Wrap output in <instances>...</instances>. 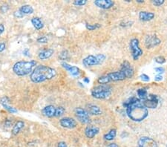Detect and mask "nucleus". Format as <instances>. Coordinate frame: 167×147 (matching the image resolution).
<instances>
[{
  "label": "nucleus",
  "mask_w": 167,
  "mask_h": 147,
  "mask_svg": "<svg viewBox=\"0 0 167 147\" xmlns=\"http://www.w3.org/2000/svg\"><path fill=\"white\" fill-rule=\"evenodd\" d=\"M66 112V109L64 107L59 106L56 108V113H55V117H60L64 115Z\"/></svg>",
  "instance_id": "27"
},
{
  "label": "nucleus",
  "mask_w": 167,
  "mask_h": 147,
  "mask_svg": "<svg viewBox=\"0 0 167 147\" xmlns=\"http://www.w3.org/2000/svg\"><path fill=\"white\" fill-rule=\"evenodd\" d=\"M83 81L85 82L86 83H89L90 80H89V78H88V77H84L83 78Z\"/></svg>",
  "instance_id": "45"
},
{
  "label": "nucleus",
  "mask_w": 167,
  "mask_h": 147,
  "mask_svg": "<svg viewBox=\"0 0 167 147\" xmlns=\"http://www.w3.org/2000/svg\"><path fill=\"white\" fill-rule=\"evenodd\" d=\"M106 56L103 54H99L97 55H88L82 60V65L86 68L93 67V66L101 65L105 61Z\"/></svg>",
  "instance_id": "6"
},
{
  "label": "nucleus",
  "mask_w": 167,
  "mask_h": 147,
  "mask_svg": "<svg viewBox=\"0 0 167 147\" xmlns=\"http://www.w3.org/2000/svg\"><path fill=\"white\" fill-rule=\"evenodd\" d=\"M74 115L78 121L82 124H88L91 122L89 114L88 113L87 110L84 109L83 108L76 107L74 110Z\"/></svg>",
  "instance_id": "8"
},
{
  "label": "nucleus",
  "mask_w": 167,
  "mask_h": 147,
  "mask_svg": "<svg viewBox=\"0 0 167 147\" xmlns=\"http://www.w3.org/2000/svg\"><path fill=\"white\" fill-rule=\"evenodd\" d=\"M155 71L157 72V73H158V74H164V72H165V69H164V68H163V67H157V68H155Z\"/></svg>",
  "instance_id": "37"
},
{
  "label": "nucleus",
  "mask_w": 167,
  "mask_h": 147,
  "mask_svg": "<svg viewBox=\"0 0 167 147\" xmlns=\"http://www.w3.org/2000/svg\"><path fill=\"white\" fill-rule=\"evenodd\" d=\"M55 113H56V107L53 105H46L42 109V115L49 118L55 117Z\"/></svg>",
  "instance_id": "17"
},
{
  "label": "nucleus",
  "mask_w": 167,
  "mask_h": 147,
  "mask_svg": "<svg viewBox=\"0 0 167 147\" xmlns=\"http://www.w3.org/2000/svg\"><path fill=\"white\" fill-rule=\"evenodd\" d=\"M123 106L125 108L127 116L135 122H141L149 115L148 109L137 97L129 98L123 103Z\"/></svg>",
  "instance_id": "1"
},
{
  "label": "nucleus",
  "mask_w": 167,
  "mask_h": 147,
  "mask_svg": "<svg viewBox=\"0 0 167 147\" xmlns=\"http://www.w3.org/2000/svg\"><path fill=\"white\" fill-rule=\"evenodd\" d=\"M57 147H68V145L64 141H60V142L58 143Z\"/></svg>",
  "instance_id": "40"
},
{
  "label": "nucleus",
  "mask_w": 167,
  "mask_h": 147,
  "mask_svg": "<svg viewBox=\"0 0 167 147\" xmlns=\"http://www.w3.org/2000/svg\"><path fill=\"white\" fill-rule=\"evenodd\" d=\"M100 132V128L94 126H88L85 129V135L86 138L91 139L94 138Z\"/></svg>",
  "instance_id": "15"
},
{
  "label": "nucleus",
  "mask_w": 167,
  "mask_h": 147,
  "mask_svg": "<svg viewBox=\"0 0 167 147\" xmlns=\"http://www.w3.org/2000/svg\"><path fill=\"white\" fill-rule=\"evenodd\" d=\"M87 3V0H75L74 2V5L76 6H83Z\"/></svg>",
  "instance_id": "31"
},
{
  "label": "nucleus",
  "mask_w": 167,
  "mask_h": 147,
  "mask_svg": "<svg viewBox=\"0 0 167 147\" xmlns=\"http://www.w3.org/2000/svg\"><path fill=\"white\" fill-rule=\"evenodd\" d=\"M8 103H9V99L7 97H3L0 98V104L2 105L7 111H8L11 114L17 113L18 111H17L15 108H13L11 107V105H9Z\"/></svg>",
  "instance_id": "19"
},
{
  "label": "nucleus",
  "mask_w": 167,
  "mask_h": 147,
  "mask_svg": "<svg viewBox=\"0 0 167 147\" xmlns=\"http://www.w3.org/2000/svg\"><path fill=\"white\" fill-rule=\"evenodd\" d=\"M25 127V123L22 120L17 121V123L13 125L12 130H11V133L13 135H17L19 132H21V130Z\"/></svg>",
  "instance_id": "22"
},
{
  "label": "nucleus",
  "mask_w": 167,
  "mask_h": 147,
  "mask_svg": "<svg viewBox=\"0 0 167 147\" xmlns=\"http://www.w3.org/2000/svg\"><path fill=\"white\" fill-rule=\"evenodd\" d=\"M60 125L63 128L72 129L76 128L77 126V122L72 117H66L60 120Z\"/></svg>",
  "instance_id": "12"
},
{
  "label": "nucleus",
  "mask_w": 167,
  "mask_h": 147,
  "mask_svg": "<svg viewBox=\"0 0 167 147\" xmlns=\"http://www.w3.org/2000/svg\"><path fill=\"white\" fill-rule=\"evenodd\" d=\"M54 54V50L52 48H46L43 49V50L40 51L38 54V57L41 60H48L52 56L53 54Z\"/></svg>",
  "instance_id": "18"
},
{
  "label": "nucleus",
  "mask_w": 167,
  "mask_h": 147,
  "mask_svg": "<svg viewBox=\"0 0 167 147\" xmlns=\"http://www.w3.org/2000/svg\"><path fill=\"white\" fill-rule=\"evenodd\" d=\"M126 79L127 77L124 72L122 71L121 70H119L117 71L111 72V73H109L99 77L97 80V83L100 85H107L108 83H111V82L123 81V80Z\"/></svg>",
  "instance_id": "4"
},
{
  "label": "nucleus",
  "mask_w": 167,
  "mask_h": 147,
  "mask_svg": "<svg viewBox=\"0 0 167 147\" xmlns=\"http://www.w3.org/2000/svg\"><path fill=\"white\" fill-rule=\"evenodd\" d=\"M163 80H164V77H163V76L160 75V74H157V75L155 77V81L160 82V81H162Z\"/></svg>",
  "instance_id": "39"
},
{
  "label": "nucleus",
  "mask_w": 167,
  "mask_h": 147,
  "mask_svg": "<svg viewBox=\"0 0 167 147\" xmlns=\"http://www.w3.org/2000/svg\"><path fill=\"white\" fill-rule=\"evenodd\" d=\"M143 104L146 109H156L159 104V98L156 95L149 94L144 100H143Z\"/></svg>",
  "instance_id": "9"
},
{
  "label": "nucleus",
  "mask_w": 167,
  "mask_h": 147,
  "mask_svg": "<svg viewBox=\"0 0 167 147\" xmlns=\"http://www.w3.org/2000/svg\"><path fill=\"white\" fill-rule=\"evenodd\" d=\"M6 48V44L3 42H0V52H2Z\"/></svg>",
  "instance_id": "38"
},
{
  "label": "nucleus",
  "mask_w": 167,
  "mask_h": 147,
  "mask_svg": "<svg viewBox=\"0 0 167 147\" xmlns=\"http://www.w3.org/2000/svg\"><path fill=\"white\" fill-rule=\"evenodd\" d=\"M166 147H167V146H166Z\"/></svg>",
  "instance_id": "47"
},
{
  "label": "nucleus",
  "mask_w": 167,
  "mask_h": 147,
  "mask_svg": "<svg viewBox=\"0 0 167 147\" xmlns=\"http://www.w3.org/2000/svg\"><path fill=\"white\" fill-rule=\"evenodd\" d=\"M137 96H138V99L141 101L144 100L147 97V96H148L147 90L146 89H144V88H141V89H137Z\"/></svg>",
  "instance_id": "26"
},
{
  "label": "nucleus",
  "mask_w": 167,
  "mask_h": 147,
  "mask_svg": "<svg viewBox=\"0 0 167 147\" xmlns=\"http://www.w3.org/2000/svg\"><path fill=\"white\" fill-rule=\"evenodd\" d=\"M137 147H158V146L154 139L147 136H143L137 141Z\"/></svg>",
  "instance_id": "10"
},
{
  "label": "nucleus",
  "mask_w": 167,
  "mask_h": 147,
  "mask_svg": "<svg viewBox=\"0 0 167 147\" xmlns=\"http://www.w3.org/2000/svg\"><path fill=\"white\" fill-rule=\"evenodd\" d=\"M13 16L16 17V18H18V19H20V18H22L23 17H24V15L20 11H19V10H17V11H14V13H13Z\"/></svg>",
  "instance_id": "35"
},
{
  "label": "nucleus",
  "mask_w": 167,
  "mask_h": 147,
  "mask_svg": "<svg viewBox=\"0 0 167 147\" xmlns=\"http://www.w3.org/2000/svg\"><path fill=\"white\" fill-rule=\"evenodd\" d=\"M62 66L65 69L68 71L72 76H74V77H78L80 75V70L76 66H71V65L68 64L67 62H62Z\"/></svg>",
  "instance_id": "16"
},
{
  "label": "nucleus",
  "mask_w": 167,
  "mask_h": 147,
  "mask_svg": "<svg viewBox=\"0 0 167 147\" xmlns=\"http://www.w3.org/2000/svg\"><path fill=\"white\" fill-rule=\"evenodd\" d=\"M137 2H138V3H143L144 2V1H143V0H137Z\"/></svg>",
  "instance_id": "46"
},
{
  "label": "nucleus",
  "mask_w": 167,
  "mask_h": 147,
  "mask_svg": "<svg viewBox=\"0 0 167 147\" xmlns=\"http://www.w3.org/2000/svg\"><path fill=\"white\" fill-rule=\"evenodd\" d=\"M56 71L50 66L40 65L33 69L30 74V79L33 83H40L50 80L56 77Z\"/></svg>",
  "instance_id": "2"
},
{
  "label": "nucleus",
  "mask_w": 167,
  "mask_h": 147,
  "mask_svg": "<svg viewBox=\"0 0 167 147\" xmlns=\"http://www.w3.org/2000/svg\"><path fill=\"white\" fill-rule=\"evenodd\" d=\"M108 147H119V146L115 143H111V144L108 145Z\"/></svg>",
  "instance_id": "44"
},
{
  "label": "nucleus",
  "mask_w": 167,
  "mask_h": 147,
  "mask_svg": "<svg viewBox=\"0 0 167 147\" xmlns=\"http://www.w3.org/2000/svg\"><path fill=\"white\" fill-rule=\"evenodd\" d=\"M155 62L158 64H164L166 62V59H165L164 56H156V57L155 58Z\"/></svg>",
  "instance_id": "30"
},
{
  "label": "nucleus",
  "mask_w": 167,
  "mask_h": 147,
  "mask_svg": "<svg viewBox=\"0 0 167 147\" xmlns=\"http://www.w3.org/2000/svg\"><path fill=\"white\" fill-rule=\"evenodd\" d=\"M59 58L61 60H66L69 58V53L67 50H63L59 54Z\"/></svg>",
  "instance_id": "28"
},
{
  "label": "nucleus",
  "mask_w": 167,
  "mask_h": 147,
  "mask_svg": "<svg viewBox=\"0 0 167 147\" xmlns=\"http://www.w3.org/2000/svg\"><path fill=\"white\" fill-rule=\"evenodd\" d=\"M94 4L99 8L107 10L111 8L115 5V2L112 0H95Z\"/></svg>",
  "instance_id": "14"
},
{
  "label": "nucleus",
  "mask_w": 167,
  "mask_h": 147,
  "mask_svg": "<svg viewBox=\"0 0 167 147\" xmlns=\"http://www.w3.org/2000/svg\"><path fill=\"white\" fill-rule=\"evenodd\" d=\"M122 71H123L126 76L127 79H130V78H132L134 74H135V71H134V68L130 64V62H128L127 60H125L123 63L121 64L120 66V69Z\"/></svg>",
  "instance_id": "13"
},
{
  "label": "nucleus",
  "mask_w": 167,
  "mask_h": 147,
  "mask_svg": "<svg viewBox=\"0 0 167 147\" xmlns=\"http://www.w3.org/2000/svg\"><path fill=\"white\" fill-rule=\"evenodd\" d=\"M155 15L153 12H150V11H140L139 13V19H140L141 21L143 22H148L152 20L153 19L155 18Z\"/></svg>",
  "instance_id": "21"
},
{
  "label": "nucleus",
  "mask_w": 167,
  "mask_h": 147,
  "mask_svg": "<svg viewBox=\"0 0 167 147\" xmlns=\"http://www.w3.org/2000/svg\"><path fill=\"white\" fill-rule=\"evenodd\" d=\"M9 9H10L9 5L5 4V5H2L1 7H0V12L2 13H5L9 11Z\"/></svg>",
  "instance_id": "32"
},
{
  "label": "nucleus",
  "mask_w": 167,
  "mask_h": 147,
  "mask_svg": "<svg viewBox=\"0 0 167 147\" xmlns=\"http://www.w3.org/2000/svg\"><path fill=\"white\" fill-rule=\"evenodd\" d=\"M116 135H117V130L115 129H111V130L109 131V132L104 135L103 138L106 140L111 141L116 138Z\"/></svg>",
  "instance_id": "25"
},
{
  "label": "nucleus",
  "mask_w": 167,
  "mask_h": 147,
  "mask_svg": "<svg viewBox=\"0 0 167 147\" xmlns=\"http://www.w3.org/2000/svg\"><path fill=\"white\" fill-rule=\"evenodd\" d=\"M129 48L131 52V56L134 60H139V58L143 54V51L140 48V42L138 39L132 38L129 42Z\"/></svg>",
  "instance_id": "7"
},
{
  "label": "nucleus",
  "mask_w": 167,
  "mask_h": 147,
  "mask_svg": "<svg viewBox=\"0 0 167 147\" xmlns=\"http://www.w3.org/2000/svg\"><path fill=\"white\" fill-rule=\"evenodd\" d=\"M164 2H165L164 0H153V1H152V5L157 7L161 6L162 5H164Z\"/></svg>",
  "instance_id": "33"
},
{
  "label": "nucleus",
  "mask_w": 167,
  "mask_h": 147,
  "mask_svg": "<svg viewBox=\"0 0 167 147\" xmlns=\"http://www.w3.org/2000/svg\"><path fill=\"white\" fill-rule=\"evenodd\" d=\"M19 11L22 13L23 15H28V14H32L33 13V7L30 5H25L21 6L19 8Z\"/></svg>",
  "instance_id": "24"
},
{
  "label": "nucleus",
  "mask_w": 167,
  "mask_h": 147,
  "mask_svg": "<svg viewBox=\"0 0 167 147\" xmlns=\"http://www.w3.org/2000/svg\"><path fill=\"white\" fill-rule=\"evenodd\" d=\"M23 55L25 56H30V51H29L28 48H25L24 51H23Z\"/></svg>",
  "instance_id": "41"
},
{
  "label": "nucleus",
  "mask_w": 167,
  "mask_h": 147,
  "mask_svg": "<svg viewBox=\"0 0 167 147\" xmlns=\"http://www.w3.org/2000/svg\"><path fill=\"white\" fill-rule=\"evenodd\" d=\"M100 26H101V25H100V24H98V23H96V24H94V25L88 24V23H86V28H87V30L88 31H94V30H96V29L100 28Z\"/></svg>",
  "instance_id": "29"
},
{
  "label": "nucleus",
  "mask_w": 167,
  "mask_h": 147,
  "mask_svg": "<svg viewBox=\"0 0 167 147\" xmlns=\"http://www.w3.org/2000/svg\"><path fill=\"white\" fill-rule=\"evenodd\" d=\"M140 78L141 80H143V81H144V82H149V80H150V77H149V76H148L146 74H141V75L140 76Z\"/></svg>",
  "instance_id": "34"
},
{
  "label": "nucleus",
  "mask_w": 167,
  "mask_h": 147,
  "mask_svg": "<svg viewBox=\"0 0 167 147\" xmlns=\"http://www.w3.org/2000/svg\"><path fill=\"white\" fill-rule=\"evenodd\" d=\"M160 43L161 40L155 34L148 35L145 39V46L148 49L154 48V47L160 45Z\"/></svg>",
  "instance_id": "11"
},
{
  "label": "nucleus",
  "mask_w": 167,
  "mask_h": 147,
  "mask_svg": "<svg viewBox=\"0 0 167 147\" xmlns=\"http://www.w3.org/2000/svg\"><path fill=\"white\" fill-rule=\"evenodd\" d=\"M31 23H32L33 26L37 30H41L44 28V22L41 19V18L38 17H33L31 19Z\"/></svg>",
  "instance_id": "23"
},
{
  "label": "nucleus",
  "mask_w": 167,
  "mask_h": 147,
  "mask_svg": "<svg viewBox=\"0 0 167 147\" xmlns=\"http://www.w3.org/2000/svg\"><path fill=\"white\" fill-rule=\"evenodd\" d=\"M37 42L39 43H47L48 42V38L46 37H40L37 39Z\"/></svg>",
  "instance_id": "36"
},
{
  "label": "nucleus",
  "mask_w": 167,
  "mask_h": 147,
  "mask_svg": "<svg viewBox=\"0 0 167 147\" xmlns=\"http://www.w3.org/2000/svg\"><path fill=\"white\" fill-rule=\"evenodd\" d=\"M37 62L35 60H31V61H21L17 62L13 66V71L14 74L19 77L26 76L27 74H31L33 69L36 68Z\"/></svg>",
  "instance_id": "3"
},
{
  "label": "nucleus",
  "mask_w": 167,
  "mask_h": 147,
  "mask_svg": "<svg viewBox=\"0 0 167 147\" xmlns=\"http://www.w3.org/2000/svg\"><path fill=\"white\" fill-rule=\"evenodd\" d=\"M87 111L89 115H94V116H98L102 115L103 111L100 106L94 104H89L87 106Z\"/></svg>",
  "instance_id": "20"
},
{
  "label": "nucleus",
  "mask_w": 167,
  "mask_h": 147,
  "mask_svg": "<svg viewBox=\"0 0 167 147\" xmlns=\"http://www.w3.org/2000/svg\"><path fill=\"white\" fill-rule=\"evenodd\" d=\"M91 94L92 97L96 99H107L111 95V87L109 85H99L91 89Z\"/></svg>",
  "instance_id": "5"
},
{
  "label": "nucleus",
  "mask_w": 167,
  "mask_h": 147,
  "mask_svg": "<svg viewBox=\"0 0 167 147\" xmlns=\"http://www.w3.org/2000/svg\"><path fill=\"white\" fill-rule=\"evenodd\" d=\"M11 124H12V123H11V120H6L5 122V126H7V127H10L11 126Z\"/></svg>",
  "instance_id": "42"
},
{
  "label": "nucleus",
  "mask_w": 167,
  "mask_h": 147,
  "mask_svg": "<svg viewBox=\"0 0 167 147\" xmlns=\"http://www.w3.org/2000/svg\"><path fill=\"white\" fill-rule=\"evenodd\" d=\"M5 31V26L3 24H0V35Z\"/></svg>",
  "instance_id": "43"
}]
</instances>
